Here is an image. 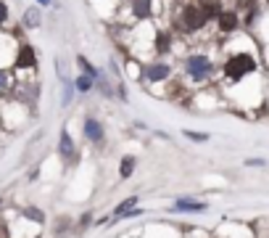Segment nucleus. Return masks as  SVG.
I'll use <instances>...</instances> for the list:
<instances>
[{"mask_svg": "<svg viewBox=\"0 0 269 238\" xmlns=\"http://www.w3.org/2000/svg\"><path fill=\"white\" fill-rule=\"evenodd\" d=\"M174 209H193V212H203V209H206V204H198V201H180Z\"/></svg>", "mask_w": 269, "mask_h": 238, "instance_id": "9d476101", "label": "nucleus"}, {"mask_svg": "<svg viewBox=\"0 0 269 238\" xmlns=\"http://www.w3.org/2000/svg\"><path fill=\"white\" fill-rule=\"evenodd\" d=\"M3 80H5V77H3V74H0V85H3Z\"/></svg>", "mask_w": 269, "mask_h": 238, "instance_id": "412c9836", "label": "nucleus"}, {"mask_svg": "<svg viewBox=\"0 0 269 238\" xmlns=\"http://www.w3.org/2000/svg\"><path fill=\"white\" fill-rule=\"evenodd\" d=\"M188 72L196 80H203V77L211 74V61L203 58V56H193V58H188Z\"/></svg>", "mask_w": 269, "mask_h": 238, "instance_id": "7ed1b4c3", "label": "nucleus"}, {"mask_svg": "<svg viewBox=\"0 0 269 238\" xmlns=\"http://www.w3.org/2000/svg\"><path fill=\"white\" fill-rule=\"evenodd\" d=\"M169 45H172V38H169V34H159V40H156V50H159V53H166V50H169Z\"/></svg>", "mask_w": 269, "mask_h": 238, "instance_id": "9b49d317", "label": "nucleus"}, {"mask_svg": "<svg viewBox=\"0 0 269 238\" xmlns=\"http://www.w3.org/2000/svg\"><path fill=\"white\" fill-rule=\"evenodd\" d=\"M77 88H79V90H90V88H92L90 77H79V80H77Z\"/></svg>", "mask_w": 269, "mask_h": 238, "instance_id": "dca6fc26", "label": "nucleus"}, {"mask_svg": "<svg viewBox=\"0 0 269 238\" xmlns=\"http://www.w3.org/2000/svg\"><path fill=\"white\" fill-rule=\"evenodd\" d=\"M16 64H18V66H34V64H37V58H34V50L29 48V45H24V48L18 50V58H16Z\"/></svg>", "mask_w": 269, "mask_h": 238, "instance_id": "423d86ee", "label": "nucleus"}, {"mask_svg": "<svg viewBox=\"0 0 269 238\" xmlns=\"http://www.w3.org/2000/svg\"><path fill=\"white\" fill-rule=\"evenodd\" d=\"M127 206H135V198H129V201H124V204H122V206H119V209H116V212H119V214H122V212H127Z\"/></svg>", "mask_w": 269, "mask_h": 238, "instance_id": "a211bd4d", "label": "nucleus"}, {"mask_svg": "<svg viewBox=\"0 0 269 238\" xmlns=\"http://www.w3.org/2000/svg\"><path fill=\"white\" fill-rule=\"evenodd\" d=\"M254 69H256V61H254L251 56H246V53L230 56V58H227V64H225V74H227V80H233V82L243 80L246 74H251Z\"/></svg>", "mask_w": 269, "mask_h": 238, "instance_id": "f257e3e1", "label": "nucleus"}, {"mask_svg": "<svg viewBox=\"0 0 269 238\" xmlns=\"http://www.w3.org/2000/svg\"><path fill=\"white\" fill-rule=\"evenodd\" d=\"M85 132H87V138H92V140L100 138V127L95 122H85Z\"/></svg>", "mask_w": 269, "mask_h": 238, "instance_id": "f8f14e48", "label": "nucleus"}, {"mask_svg": "<svg viewBox=\"0 0 269 238\" xmlns=\"http://www.w3.org/2000/svg\"><path fill=\"white\" fill-rule=\"evenodd\" d=\"M79 66H82V69H85V72H87V74H95V69H92V66H90V64H87L85 58H79Z\"/></svg>", "mask_w": 269, "mask_h": 238, "instance_id": "f3484780", "label": "nucleus"}, {"mask_svg": "<svg viewBox=\"0 0 269 238\" xmlns=\"http://www.w3.org/2000/svg\"><path fill=\"white\" fill-rule=\"evenodd\" d=\"M217 19H219V30H222V32H233V30H238V14H233V11H222Z\"/></svg>", "mask_w": 269, "mask_h": 238, "instance_id": "20e7f679", "label": "nucleus"}, {"mask_svg": "<svg viewBox=\"0 0 269 238\" xmlns=\"http://www.w3.org/2000/svg\"><path fill=\"white\" fill-rule=\"evenodd\" d=\"M26 24H29V26L40 24V19H37V11H26Z\"/></svg>", "mask_w": 269, "mask_h": 238, "instance_id": "2eb2a0df", "label": "nucleus"}, {"mask_svg": "<svg viewBox=\"0 0 269 238\" xmlns=\"http://www.w3.org/2000/svg\"><path fill=\"white\" fill-rule=\"evenodd\" d=\"M201 8H203V14H206V19H217V16L222 14V11H219V6H217V3H211V0H203V6H201Z\"/></svg>", "mask_w": 269, "mask_h": 238, "instance_id": "6e6552de", "label": "nucleus"}, {"mask_svg": "<svg viewBox=\"0 0 269 238\" xmlns=\"http://www.w3.org/2000/svg\"><path fill=\"white\" fill-rule=\"evenodd\" d=\"M132 170H135V159H132V156H124V159H122V167H119L122 178H129V175H132Z\"/></svg>", "mask_w": 269, "mask_h": 238, "instance_id": "1a4fd4ad", "label": "nucleus"}, {"mask_svg": "<svg viewBox=\"0 0 269 238\" xmlns=\"http://www.w3.org/2000/svg\"><path fill=\"white\" fill-rule=\"evenodd\" d=\"M132 11H135L137 19H148V16H151V0H135Z\"/></svg>", "mask_w": 269, "mask_h": 238, "instance_id": "0eeeda50", "label": "nucleus"}, {"mask_svg": "<svg viewBox=\"0 0 269 238\" xmlns=\"http://www.w3.org/2000/svg\"><path fill=\"white\" fill-rule=\"evenodd\" d=\"M61 151L66 154V156H71V138H69V132L61 135Z\"/></svg>", "mask_w": 269, "mask_h": 238, "instance_id": "ddd939ff", "label": "nucleus"}, {"mask_svg": "<svg viewBox=\"0 0 269 238\" xmlns=\"http://www.w3.org/2000/svg\"><path fill=\"white\" fill-rule=\"evenodd\" d=\"M5 16H8V8H5L3 3H0V24H3V22H5Z\"/></svg>", "mask_w": 269, "mask_h": 238, "instance_id": "6ab92c4d", "label": "nucleus"}, {"mask_svg": "<svg viewBox=\"0 0 269 238\" xmlns=\"http://www.w3.org/2000/svg\"><path fill=\"white\" fill-rule=\"evenodd\" d=\"M185 135H188V138H193V140H209L206 132H190V130H185Z\"/></svg>", "mask_w": 269, "mask_h": 238, "instance_id": "4468645a", "label": "nucleus"}, {"mask_svg": "<svg viewBox=\"0 0 269 238\" xmlns=\"http://www.w3.org/2000/svg\"><path fill=\"white\" fill-rule=\"evenodd\" d=\"M169 77V69L161 66V64H156V66H148L145 69V80H151V82H159V80H166Z\"/></svg>", "mask_w": 269, "mask_h": 238, "instance_id": "39448f33", "label": "nucleus"}, {"mask_svg": "<svg viewBox=\"0 0 269 238\" xmlns=\"http://www.w3.org/2000/svg\"><path fill=\"white\" fill-rule=\"evenodd\" d=\"M182 22H185V26H188L190 32H196V30H201L203 24H206L209 19H206V14H203V8H198V6H188L182 11Z\"/></svg>", "mask_w": 269, "mask_h": 238, "instance_id": "f03ea898", "label": "nucleus"}, {"mask_svg": "<svg viewBox=\"0 0 269 238\" xmlns=\"http://www.w3.org/2000/svg\"><path fill=\"white\" fill-rule=\"evenodd\" d=\"M37 3H42V6H48V3H50V0H37Z\"/></svg>", "mask_w": 269, "mask_h": 238, "instance_id": "aec40b11", "label": "nucleus"}]
</instances>
